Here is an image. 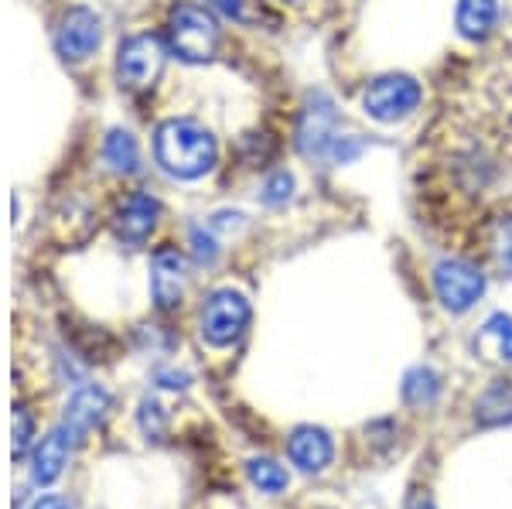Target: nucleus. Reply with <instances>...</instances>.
<instances>
[{"instance_id":"f257e3e1","label":"nucleus","mask_w":512,"mask_h":509,"mask_svg":"<svg viewBox=\"0 0 512 509\" xmlns=\"http://www.w3.org/2000/svg\"><path fill=\"white\" fill-rule=\"evenodd\" d=\"M154 158H158V164L171 178H178V182H195V178H205L216 168L219 144L202 123L175 117L158 127Z\"/></svg>"},{"instance_id":"f03ea898","label":"nucleus","mask_w":512,"mask_h":509,"mask_svg":"<svg viewBox=\"0 0 512 509\" xmlns=\"http://www.w3.org/2000/svg\"><path fill=\"white\" fill-rule=\"evenodd\" d=\"M219 21L209 7L202 4H178L168 18V41L171 52L185 62H209L219 48Z\"/></svg>"},{"instance_id":"7ed1b4c3","label":"nucleus","mask_w":512,"mask_h":509,"mask_svg":"<svg viewBox=\"0 0 512 509\" xmlns=\"http://www.w3.org/2000/svg\"><path fill=\"white\" fill-rule=\"evenodd\" d=\"M253 308L246 301V294L233 291V287H219V291L209 294V301L202 305V339L209 342L212 349H226L239 342L250 328Z\"/></svg>"},{"instance_id":"20e7f679","label":"nucleus","mask_w":512,"mask_h":509,"mask_svg":"<svg viewBox=\"0 0 512 509\" xmlns=\"http://www.w3.org/2000/svg\"><path fill=\"white\" fill-rule=\"evenodd\" d=\"M424 100V89L414 76L407 72H390V76H379L362 89V110L366 117L379 123H396L407 120Z\"/></svg>"},{"instance_id":"39448f33","label":"nucleus","mask_w":512,"mask_h":509,"mask_svg":"<svg viewBox=\"0 0 512 509\" xmlns=\"http://www.w3.org/2000/svg\"><path fill=\"white\" fill-rule=\"evenodd\" d=\"M338 137L342 134H338V110L332 96L311 93L301 110V120H297V151L311 161H325Z\"/></svg>"},{"instance_id":"423d86ee","label":"nucleus","mask_w":512,"mask_h":509,"mask_svg":"<svg viewBox=\"0 0 512 509\" xmlns=\"http://www.w3.org/2000/svg\"><path fill=\"white\" fill-rule=\"evenodd\" d=\"M434 291L451 315H465L485 294V274L468 260H441L434 267Z\"/></svg>"},{"instance_id":"0eeeda50","label":"nucleus","mask_w":512,"mask_h":509,"mask_svg":"<svg viewBox=\"0 0 512 509\" xmlns=\"http://www.w3.org/2000/svg\"><path fill=\"white\" fill-rule=\"evenodd\" d=\"M164 52L161 38L158 35H134L120 45V55H117V79L120 86L127 89H147L154 86V79L161 76L164 69Z\"/></svg>"},{"instance_id":"6e6552de","label":"nucleus","mask_w":512,"mask_h":509,"mask_svg":"<svg viewBox=\"0 0 512 509\" xmlns=\"http://www.w3.org/2000/svg\"><path fill=\"white\" fill-rule=\"evenodd\" d=\"M103 41V21L89 7H72L55 31V52L65 62H86Z\"/></svg>"},{"instance_id":"1a4fd4ad","label":"nucleus","mask_w":512,"mask_h":509,"mask_svg":"<svg viewBox=\"0 0 512 509\" xmlns=\"http://www.w3.org/2000/svg\"><path fill=\"white\" fill-rule=\"evenodd\" d=\"M158 219H161V202L151 192H134L130 199H123L117 216H113V233H117L120 243L140 246L158 229Z\"/></svg>"},{"instance_id":"9d476101","label":"nucleus","mask_w":512,"mask_h":509,"mask_svg":"<svg viewBox=\"0 0 512 509\" xmlns=\"http://www.w3.org/2000/svg\"><path fill=\"white\" fill-rule=\"evenodd\" d=\"M110 407H113V400H110V393H106L103 387H96V383H89V387H79L69 397V404H65L62 428L69 431L76 441H82L89 431L99 428V424L106 421Z\"/></svg>"},{"instance_id":"9b49d317","label":"nucleus","mask_w":512,"mask_h":509,"mask_svg":"<svg viewBox=\"0 0 512 509\" xmlns=\"http://www.w3.org/2000/svg\"><path fill=\"white\" fill-rule=\"evenodd\" d=\"M151 294L161 311L178 308L181 298H185V260L171 246L158 250L151 260Z\"/></svg>"},{"instance_id":"f8f14e48","label":"nucleus","mask_w":512,"mask_h":509,"mask_svg":"<svg viewBox=\"0 0 512 509\" xmlns=\"http://www.w3.org/2000/svg\"><path fill=\"white\" fill-rule=\"evenodd\" d=\"M287 455L301 472L315 475L325 472L335 458V445H332V434L325 428H315V424H304V428H294L291 441H287Z\"/></svg>"},{"instance_id":"ddd939ff","label":"nucleus","mask_w":512,"mask_h":509,"mask_svg":"<svg viewBox=\"0 0 512 509\" xmlns=\"http://www.w3.org/2000/svg\"><path fill=\"white\" fill-rule=\"evenodd\" d=\"M72 445H76V438H72L62 424L48 434V438H41L38 448L31 451V482H35V486H52L65 472V465H69Z\"/></svg>"},{"instance_id":"4468645a","label":"nucleus","mask_w":512,"mask_h":509,"mask_svg":"<svg viewBox=\"0 0 512 509\" xmlns=\"http://www.w3.org/2000/svg\"><path fill=\"white\" fill-rule=\"evenodd\" d=\"M499 21V0H458V31L468 41H485Z\"/></svg>"},{"instance_id":"2eb2a0df","label":"nucleus","mask_w":512,"mask_h":509,"mask_svg":"<svg viewBox=\"0 0 512 509\" xmlns=\"http://www.w3.org/2000/svg\"><path fill=\"white\" fill-rule=\"evenodd\" d=\"M478 352L485 359H495V363H512V318L509 315H492L489 322L482 325L475 339Z\"/></svg>"},{"instance_id":"dca6fc26","label":"nucleus","mask_w":512,"mask_h":509,"mask_svg":"<svg viewBox=\"0 0 512 509\" xmlns=\"http://www.w3.org/2000/svg\"><path fill=\"white\" fill-rule=\"evenodd\" d=\"M103 161L110 164L117 175H134L140 168V147L134 141V134L130 130H110L103 141Z\"/></svg>"},{"instance_id":"f3484780","label":"nucleus","mask_w":512,"mask_h":509,"mask_svg":"<svg viewBox=\"0 0 512 509\" xmlns=\"http://www.w3.org/2000/svg\"><path fill=\"white\" fill-rule=\"evenodd\" d=\"M441 397V376L431 366H414L403 376V400L414 407H427Z\"/></svg>"},{"instance_id":"a211bd4d","label":"nucleus","mask_w":512,"mask_h":509,"mask_svg":"<svg viewBox=\"0 0 512 509\" xmlns=\"http://www.w3.org/2000/svg\"><path fill=\"white\" fill-rule=\"evenodd\" d=\"M246 475H250L253 486L260 492H267V496L284 492L287 482H291L287 469H284V465H277L274 458H250V462H246Z\"/></svg>"},{"instance_id":"6ab92c4d","label":"nucleus","mask_w":512,"mask_h":509,"mask_svg":"<svg viewBox=\"0 0 512 509\" xmlns=\"http://www.w3.org/2000/svg\"><path fill=\"white\" fill-rule=\"evenodd\" d=\"M291 195H294V175H287V171H274V175L263 182V202H267L270 209L287 205Z\"/></svg>"},{"instance_id":"aec40b11","label":"nucleus","mask_w":512,"mask_h":509,"mask_svg":"<svg viewBox=\"0 0 512 509\" xmlns=\"http://www.w3.org/2000/svg\"><path fill=\"white\" fill-rule=\"evenodd\" d=\"M192 253H195L198 264H216L219 246L209 233H205V229H192Z\"/></svg>"},{"instance_id":"412c9836","label":"nucleus","mask_w":512,"mask_h":509,"mask_svg":"<svg viewBox=\"0 0 512 509\" xmlns=\"http://www.w3.org/2000/svg\"><path fill=\"white\" fill-rule=\"evenodd\" d=\"M31 441V414L24 407H14V458L24 455Z\"/></svg>"},{"instance_id":"4be33fe9","label":"nucleus","mask_w":512,"mask_h":509,"mask_svg":"<svg viewBox=\"0 0 512 509\" xmlns=\"http://www.w3.org/2000/svg\"><path fill=\"white\" fill-rule=\"evenodd\" d=\"M495 264L506 270V274H512V223L499 226V236H495Z\"/></svg>"},{"instance_id":"5701e85b","label":"nucleus","mask_w":512,"mask_h":509,"mask_svg":"<svg viewBox=\"0 0 512 509\" xmlns=\"http://www.w3.org/2000/svg\"><path fill=\"white\" fill-rule=\"evenodd\" d=\"M209 4L216 7L219 14H226V18L246 21V0H209Z\"/></svg>"},{"instance_id":"b1692460","label":"nucleus","mask_w":512,"mask_h":509,"mask_svg":"<svg viewBox=\"0 0 512 509\" xmlns=\"http://www.w3.org/2000/svg\"><path fill=\"white\" fill-rule=\"evenodd\" d=\"M31 509H72L69 503H65V499L62 496H41L38 499V503L35 506H31Z\"/></svg>"},{"instance_id":"393cba45","label":"nucleus","mask_w":512,"mask_h":509,"mask_svg":"<svg viewBox=\"0 0 512 509\" xmlns=\"http://www.w3.org/2000/svg\"><path fill=\"white\" fill-rule=\"evenodd\" d=\"M407 509H434V503L431 499H417V503H410Z\"/></svg>"}]
</instances>
